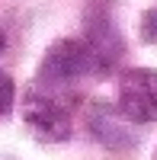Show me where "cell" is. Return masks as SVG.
<instances>
[{
	"label": "cell",
	"instance_id": "1",
	"mask_svg": "<svg viewBox=\"0 0 157 160\" xmlns=\"http://www.w3.org/2000/svg\"><path fill=\"white\" fill-rule=\"evenodd\" d=\"M93 71H103V68H99V61H96L87 38H61V42H55L45 51L38 83L42 87H68V83H74V80H80Z\"/></svg>",
	"mask_w": 157,
	"mask_h": 160
},
{
	"label": "cell",
	"instance_id": "2",
	"mask_svg": "<svg viewBox=\"0 0 157 160\" xmlns=\"http://www.w3.org/2000/svg\"><path fill=\"white\" fill-rule=\"evenodd\" d=\"M23 118L42 141H64L71 135V112L64 109V102L42 83L29 90L26 106H23Z\"/></svg>",
	"mask_w": 157,
	"mask_h": 160
},
{
	"label": "cell",
	"instance_id": "3",
	"mask_svg": "<svg viewBox=\"0 0 157 160\" xmlns=\"http://www.w3.org/2000/svg\"><path fill=\"white\" fill-rule=\"evenodd\" d=\"M119 115L135 125L157 122V71L135 68L119 80Z\"/></svg>",
	"mask_w": 157,
	"mask_h": 160
},
{
	"label": "cell",
	"instance_id": "4",
	"mask_svg": "<svg viewBox=\"0 0 157 160\" xmlns=\"http://www.w3.org/2000/svg\"><path fill=\"white\" fill-rule=\"evenodd\" d=\"M141 38L151 45H157V3L144 13V19H141Z\"/></svg>",
	"mask_w": 157,
	"mask_h": 160
},
{
	"label": "cell",
	"instance_id": "5",
	"mask_svg": "<svg viewBox=\"0 0 157 160\" xmlns=\"http://www.w3.org/2000/svg\"><path fill=\"white\" fill-rule=\"evenodd\" d=\"M13 80H10V74L7 71H0V115H7L10 112V106H13Z\"/></svg>",
	"mask_w": 157,
	"mask_h": 160
},
{
	"label": "cell",
	"instance_id": "6",
	"mask_svg": "<svg viewBox=\"0 0 157 160\" xmlns=\"http://www.w3.org/2000/svg\"><path fill=\"white\" fill-rule=\"evenodd\" d=\"M3 42H7V38H3V32H0V51H3Z\"/></svg>",
	"mask_w": 157,
	"mask_h": 160
},
{
	"label": "cell",
	"instance_id": "7",
	"mask_svg": "<svg viewBox=\"0 0 157 160\" xmlns=\"http://www.w3.org/2000/svg\"><path fill=\"white\" fill-rule=\"evenodd\" d=\"M154 160H157V154H154Z\"/></svg>",
	"mask_w": 157,
	"mask_h": 160
}]
</instances>
